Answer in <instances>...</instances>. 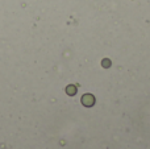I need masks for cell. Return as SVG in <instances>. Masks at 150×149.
I'll list each match as a JSON object with an SVG mask.
<instances>
[{
  "label": "cell",
  "mask_w": 150,
  "mask_h": 149,
  "mask_svg": "<svg viewBox=\"0 0 150 149\" xmlns=\"http://www.w3.org/2000/svg\"><path fill=\"white\" fill-rule=\"evenodd\" d=\"M82 103L84 106H92L93 103H95V99H93L92 95H84V96L82 98Z\"/></svg>",
  "instance_id": "cell-1"
}]
</instances>
